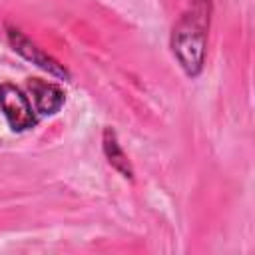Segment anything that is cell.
Instances as JSON below:
<instances>
[{
  "instance_id": "3957f363",
  "label": "cell",
  "mask_w": 255,
  "mask_h": 255,
  "mask_svg": "<svg viewBox=\"0 0 255 255\" xmlns=\"http://www.w3.org/2000/svg\"><path fill=\"white\" fill-rule=\"evenodd\" d=\"M8 42L10 46L14 48V52H18L24 60L36 64L38 68H42L44 72H48L50 76H56V78H62V80H68L70 78V72L58 62L54 60L52 56H48L46 52H42V48H38L28 36H24L18 28H8Z\"/></svg>"
},
{
  "instance_id": "6da1fadb",
  "label": "cell",
  "mask_w": 255,
  "mask_h": 255,
  "mask_svg": "<svg viewBox=\"0 0 255 255\" xmlns=\"http://www.w3.org/2000/svg\"><path fill=\"white\" fill-rule=\"evenodd\" d=\"M171 50L187 76L195 78L201 74L207 52V32L205 22L197 14H185L175 24L171 34Z\"/></svg>"
},
{
  "instance_id": "277c9868",
  "label": "cell",
  "mask_w": 255,
  "mask_h": 255,
  "mask_svg": "<svg viewBox=\"0 0 255 255\" xmlns=\"http://www.w3.org/2000/svg\"><path fill=\"white\" fill-rule=\"evenodd\" d=\"M28 90H30L34 108L40 116H54L64 106V92L60 86H56L52 82L32 78V80H28Z\"/></svg>"
},
{
  "instance_id": "5b68a950",
  "label": "cell",
  "mask_w": 255,
  "mask_h": 255,
  "mask_svg": "<svg viewBox=\"0 0 255 255\" xmlns=\"http://www.w3.org/2000/svg\"><path fill=\"white\" fill-rule=\"evenodd\" d=\"M104 153L110 161L112 167H116L124 177L131 179L133 177V169L129 165V159L126 155V151L122 149V145L118 143V137H116V131L106 128L104 129Z\"/></svg>"
},
{
  "instance_id": "7a4b0ae2",
  "label": "cell",
  "mask_w": 255,
  "mask_h": 255,
  "mask_svg": "<svg viewBox=\"0 0 255 255\" xmlns=\"http://www.w3.org/2000/svg\"><path fill=\"white\" fill-rule=\"evenodd\" d=\"M0 110L14 131H26L36 126V116L28 96L12 84L0 86Z\"/></svg>"
}]
</instances>
